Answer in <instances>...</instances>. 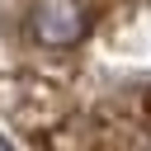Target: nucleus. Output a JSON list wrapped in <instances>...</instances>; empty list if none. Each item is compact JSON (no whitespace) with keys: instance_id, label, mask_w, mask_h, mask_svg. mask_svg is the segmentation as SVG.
Returning a JSON list of instances; mask_svg holds the SVG:
<instances>
[{"instance_id":"obj_2","label":"nucleus","mask_w":151,"mask_h":151,"mask_svg":"<svg viewBox=\"0 0 151 151\" xmlns=\"http://www.w3.org/2000/svg\"><path fill=\"white\" fill-rule=\"evenodd\" d=\"M0 151H9V146H5V137H0Z\"/></svg>"},{"instance_id":"obj_1","label":"nucleus","mask_w":151,"mask_h":151,"mask_svg":"<svg viewBox=\"0 0 151 151\" xmlns=\"http://www.w3.org/2000/svg\"><path fill=\"white\" fill-rule=\"evenodd\" d=\"M33 33L47 47H66L85 33V5L80 0H42L33 9Z\"/></svg>"}]
</instances>
